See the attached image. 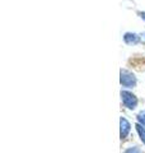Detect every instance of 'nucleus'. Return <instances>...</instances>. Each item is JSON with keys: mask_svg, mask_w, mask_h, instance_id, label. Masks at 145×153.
I'll use <instances>...</instances> for the list:
<instances>
[{"mask_svg": "<svg viewBox=\"0 0 145 153\" xmlns=\"http://www.w3.org/2000/svg\"><path fill=\"white\" fill-rule=\"evenodd\" d=\"M120 82L124 87H127V88H131L134 85H136V78L130 73L127 70H121V78H120Z\"/></svg>", "mask_w": 145, "mask_h": 153, "instance_id": "obj_1", "label": "nucleus"}, {"mask_svg": "<svg viewBox=\"0 0 145 153\" xmlns=\"http://www.w3.org/2000/svg\"><path fill=\"white\" fill-rule=\"evenodd\" d=\"M121 98H122V102L127 108H135L136 107L138 98L135 97L132 93L127 92V91H122V92H121Z\"/></svg>", "mask_w": 145, "mask_h": 153, "instance_id": "obj_2", "label": "nucleus"}, {"mask_svg": "<svg viewBox=\"0 0 145 153\" xmlns=\"http://www.w3.org/2000/svg\"><path fill=\"white\" fill-rule=\"evenodd\" d=\"M120 124H121V138L124 139V138H126V135L130 131V123L125 117H121Z\"/></svg>", "mask_w": 145, "mask_h": 153, "instance_id": "obj_3", "label": "nucleus"}, {"mask_svg": "<svg viewBox=\"0 0 145 153\" xmlns=\"http://www.w3.org/2000/svg\"><path fill=\"white\" fill-rule=\"evenodd\" d=\"M124 40L127 45H136L140 41V38L138 35H135V33H126V35L124 36Z\"/></svg>", "mask_w": 145, "mask_h": 153, "instance_id": "obj_4", "label": "nucleus"}, {"mask_svg": "<svg viewBox=\"0 0 145 153\" xmlns=\"http://www.w3.org/2000/svg\"><path fill=\"white\" fill-rule=\"evenodd\" d=\"M136 130H138V133H139L140 138H141L143 143L145 144V128H144L143 125H140V124H138V125H136Z\"/></svg>", "mask_w": 145, "mask_h": 153, "instance_id": "obj_5", "label": "nucleus"}, {"mask_svg": "<svg viewBox=\"0 0 145 153\" xmlns=\"http://www.w3.org/2000/svg\"><path fill=\"white\" fill-rule=\"evenodd\" d=\"M138 121H139L140 125H143V126L145 128V111L140 112V114L138 115Z\"/></svg>", "mask_w": 145, "mask_h": 153, "instance_id": "obj_6", "label": "nucleus"}, {"mask_svg": "<svg viewBox=\"0 0 145 153\" xmlns=\"http://www.w3.org/2000/svg\"><path fill=\"white\" fill-rule=\"evenodd\" d=\"M125 153H143V152L140 151L138 147H131V148H129V149L125 151Z\"/></svg>", "mask_w": 145, "mask_h": 153, "instance_id": "obj_7", "label": "nucleus"}]
</instances>
